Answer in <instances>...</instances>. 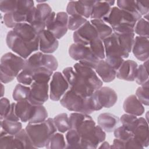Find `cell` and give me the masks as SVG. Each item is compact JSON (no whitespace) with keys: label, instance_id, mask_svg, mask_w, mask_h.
I'll use <instances>...</instances> for the list:
<instances>
[{"label":"cell","instance_id":"cell-1","mask_svg":"<svg viewBox=\"0 0 149 149\" xmlns=\"http://www.w3.org/2000/svg\"><path fill=\"white\" fill-rule=\"evenodd\" d=\"M70 129L76 130L81 136V148H97L105 141V132L88 114L73 112L69 116Z\"/></svg>","mask_w":149,"mask_h":149},{"label":"cell","instance_id":"cell-2","mask_svg":"<svg viewBox=\"0 0 149 149\" xmlns=\"http://www.w3.org/2000/svg\"><path fill=\"white\" fill-rule=\"evenodd\" d=\"M25 129L36 148L45 147L49 137L57 131L54 119L51 118L39 123H29Z\"/></svg>","mask_w":149,"mask_h":149},{"label":"cell","instance_id":"cell-3","mask_svg":"<svg viewBox=\"0 0 149 149\" xmlns=\"http://www.w3.org/2000/svg\"><path fill=\"white\" fill-rule=\"evenodd\" d=\"M25 59L12 52L3 54L0 62V80L2 83H8L16 77L23 70Z\"/></svg>","mask_w":149,"mask_h":149},{"label":"cell","instance_id":"cell-4","mask_svg":"<svg viewBox=\"0 0 149 149\" xmlns=\"http://www.w3.org/2000/svg\"><path fill=\"white\" fill-rule=\"evenodd\" d=\"M59 101L61 105L70 111L88 115L95 111L91 95L84 97L70 89Z\"/></svg>","mask_w":149,"mask_h":149},{"label":"cell","instance_id":"cell-5","mask_svg":"<svg viewBox=\"0 0 149 149\" xmlns=\"http://www.w3.org/2000/svg\"><path fill=\"white\" fill-rule=\"evenodd\" d=\"M102 41L105 48V61L117 71L125 61L124 59L127 58L129 54L122 51L118 44L116 35L113 32Z\"/></svg>","mask_w":149,"mask_h":149},{"label":"cell","instance_id":"cell-6","mask_svg":"<svg viewBox=\"0 0 149 149\" xmlns=\"http://www.w3.org/2000/svg\"><path fill=\"white\" fill-rule=\"evenodd\" d=\"M6 42L8 48L24 59L39 49V43H29L25 41L13 30L8 32Z\"/></svg>","mask_w":149,"mask_h":149},{"label":"cell","instance_id":"cell-7","mask_svg":"<svg viewBox=\"0 0 149 149\" xmlns=\"http://www.w3.org/2000/svg\"><path fill=\"white\" fill-rule=\"evenodd\" d=\"M34 7V2L30 0L17 1L16 9L10 13L5 14L3 22L6 27L13 29L15 26L21 23H27L28 16Z\"/></svg>","mask_w":149,"mask_h":149},{"label":"cell","instance_id":"cell-8","mask_svg":"<svg viewBox=\"0 0 149 149\" xmlns=\"http://www.w3.org/2000/svg\"><path fill=\"white\" fill-rule=\"evenodd\" d=\"M62 74L69 84V89L79 95L87 97L95 91L94 89L75 71L73 67L65 68L62 71Z\"/></svg>","mask_w":149,"mask_h":149},{"label":"cell","instance_id":"cell-9","mask_svg":"<svg viewBox=\"0 0 149 149\" xmlns=\"http://www.w3.org/2000/svg\"><path fill=\"white\" fill-rule=\"evenodd\" d=\"M95 111L102 108H109L113 107L118 101L116 91L109 87H101L91 95Z\"/></svg>","mask_w":149,"mask_h":149},{"label":"cell","instance_id":"cell-10","mask_svg":"<svg viewBox=\"0 0 149 149\" xmlns=\"http://www.w3.org/2000/svg\"><path fill=\"white\" fill-rule=\"evenodd\" d=\"M69 55L74 61L94 69L100 59L95 56L88 46L73 43L69 48Z\"/></svg>","mask_w":149,"mask_h":149},{"label":"cell","instance_id":"cell-11","mask_svg":"<svg viewBox=\"0 0 149 149\" xmlns=\"http://www.w3.org/2000/svg\"><path fill=\"white\" fill-rule=\"evenodd\" d=\"M68 15L65 12H59L56 14L52 12L45 22L46 29L58 40L61 39L68 31Z\"/></svg>","mask_w":149,"mask_h":149},{"label":"cell","instance_id":"cell-12","mask_svg":"<svg viewBox=\"0 0 149 149\" xmlns=\"http://www.w3.org/2000/svg\"><path fill=\"white\" fill-rule=\"evenodd\" d=\"M102 20L112 29L125 23L135 25L137 22L136 19L132 15L117 6L112 7L109 14Z\"/></svg>","mask_w":149,"mask_h":149},{"label":"cell","instance_id":"cell-13","mask_svg":"<svg viewBox=\"0 0 149 149\" xmlns=\"http://www.w3.org/2000/svg\"><path fill=\"white\" fill-rule=\"evenodd\" d=\"M68 89L69 84L62 73L54 72L49 85L50 99L54 101H59Z\"/></svg>","mask_w":149,"mask_h":149},{"label":"cell","instance_id":"cell-14","mask_svg":"<svg viewBox=\"0 0 149 149\" xmlns=\"http://www.w3.org/2000/svg\"><path fill=\"white\" fill-rule=\"evenodd\" d=\"M98 37L97 31L88 20L81 27L74 31L73 34L74 43L85 46H88L92 41Z\"/></svg>","mask_w":149,"mask_h":149},{"label":"cell","instance_id":"cell-15","mask_svg":"<svg viewBox=\"0 0 149 149\" xmlns=\"http://www.w3.org/2000/svg\"><path fill=\"white\" fill-rule=\"evenodd\" d=\"M48 83L33 81L30 85V92L28 100L34 105H42L48 99Z\"/></svg>","mask_w":149,"mask_h":149},{"label":"cell","instance_id":"cell-16","mask_svg":"<svg viewBox=\"0 0 149 149\" xmlns=\"http://www.w3.org/2000/svg\"><path fill=\"white\" fill-rule=\"evenodd\" d=\"M73 68L95 91L98 90L102 86L103 81L100 79L93 68L79 62L74 65Z\"/></svg>","mask_w":149,"mask_h":149},{"label":"cell","instance_id":"cell-17","mask_svg":"<svg viewBox=\"0 0 149 149\" xmlns=\"http://www.w3.org/2000/svg\"><path fill=\"white\" fill-rule=\"evenodd\" d=\"M95 1H71L66 6V13L70 16L79 15L86 19L90 17Z\"/></svg>","mask_w":149,"mask_h":149},{"label":"cell","instance_id":"cell-18","mask_svg":"<svg viewBox=\"0 0 149 149\" xmlns=\"http://www.w3.org/2000/svg\"><path fill=\"white\" fill-rule=\"evenodd\" d=\"M39 50L44 54H52L58 48L59 42L54 34L47 29L38 34Z\"/></svg>","mask_w":149,"mask_h":149},{"label":"cell","instance_id":"cell-19","mask_svg":"<svg viewBox=\"0 0 149 149\" xmlns=\"http://www.w3.org/2000/svg\"><path fill=\"white\" fill-rule=\"evenodd\" d=\"M132 51L134 56L139 61L145 62L149 57V40L148 38L136 36Z\"/></svg>","mask_w":149,"mask_h":149},{"label":"cell","instance_id":"cell-20","mask_svg":"<svg viewBox=\"0 0 149 149\" xmlns=\"http://www.w3.org/2000/svg\"><path fill=\"white\" fill-rule=\"evenodd\" d=\"M12 30L25 41L29 43H39L38 34L29 23H18Z\"/></svg>","mask_w":149,"mask_h":149},{"label":"cell","instance_id":"cell-21","mask_svg":"<svg viewBox=\"0 0 149 149\" xmlns=\"http://www.w3.org/2000/svg\"><path fill=\"white\" fill-rule=\"evenodd\" d=\"M134 138L142 146L146 147L149 144V129L147 120L143 118H138V122L132 132Z\"/></svg>","mask_w":149,"mask_h":149},{"label":"cell","instance_id":"cell-22","mask_svg":"<svg viewBox=\"0 0 149 149\" xmlns=\"http://www.w3.org/2000/svg\"><path fill=\"white\" fill-rule=\"evenodd\" d=\"M138 68L137 63L133 60L124 61L116 71V77L120 79L129 81L134 80Z\"/></svg>","mask_w":149,"mask_h":149},{"label":"cell","instance_id":"cell-23","mask_svg":"<svg viewBox=\"0 0 149 149\" xmlns=\"http://www.w3.org/2000/svg\"><path fill=\"white\" fill-rule=\"evenodd\" d=\"M36 105L31 104L28 100L17 101L15 105V111L20 121L29 122L32 119Z\"/></svg>","mask_w":149,"mask_h":149},{"label":"cell","instance_id":"cell-24","mask_svg":"<svg viewBox=\"0 0 149 149\" xmlns=\"http://www.w3.org/2000/svg\"><path fill=\"white\" fill-rule=\"evenodd\" d=\"M115 3V1H95L90 18L102 20L109 14Z\"/></svg>","mask_w":149,"mask_h":149},{"label":"cell","instance_id":"cell-25","mask_svg":"<svg viewBox=\"0 0 149 149\" xmlns=\"http://www.w3.org/2000/svg\"><path fill=\"white\" fill-rule=\"evenodd\" d=\"M94 70L100 79L105 83L112 81L116 76V70L112 68L105 59L100 60Z\"/></svg>","mask_w":149,"mask_h":149},{"label":"cell","instance_id":"cell-26","mask_svg":"<svg viewBox=\"0 0 149 149\" xmlns=\"http://www.w3.org/2000/svg\"><path fill=\"white\" fill-rule=\"evenodd\" d=\"M123 108L126 113L136 116H141L145 111L144 105L139 101L135 95H130L125 100Z\"/></svg>","mask_w":149,"mask_h":149},{"label":"cell","instance_id":"cell-27","mask_svg":"<svg viewBox=\"0 0 149 149\" xmlns=\"http://www.w3.org/2000/svg\"><path fill=\"white\" fill-rule=\"evenodd\" d=\"M98 125L106 132H113L118 125L119 119L116 115L109 113H102L97 118Z\"/></svg>","mask_w":149,"mask_h":149},{"label":"cell","instance_id":"cell-28","mask_svg":"<svg viewBox=\"0 0 149 149\" xmlns=\"http://www.w3.org/2000/svg\"><path fill=\"white\" fill-rule=\"evenodd\" d=\"M24 148L20 141L13 135L8 134L1 129L0 133V149Z\"/></svg>","mask_w":149,"mask_h":149},{"label":"cell","instance_id":"cell-29","mask_svg":"<svg viewBox=\"0 0 149 149\" xmlns=\"http://www.w3.org/2000/svg\"><path fill=\"white\" fill-rule=\"evenodd\" d=\"M117 37L118 44L123 52L129 54L132 51L133 45L135 34L134 33H115Z\"/></svg>","mask_w":149,"mask_h":149},{"label":"cell","instance_id":"cell-30","mask_svg":"<svg viewBox=\"0 0 149 149\" xmlns=\"http://www.w3.org/2000/svg\"><path fill=\"white\" fill-rule=\"evenodd\" d=\"M90 22L95 28L97 32L98 37L101 40L103 41L112 34V29L102 20L91 19Z\"/></svg>","mask_w":149,"mask_h":149},{"label":"cell","instance_id":"cell-31","mask_svg":"<svg viewBox=\"0 0 149 149\" xmlns=\"http://www.w3.org/2000/svg\"><path fill=\"white\" fill-rule=\"evenodd\" d=\"M116 3L117 7L132 15L137 21L142 17V16L137 10L136 1L119 0L116 1Z\"/></svg>","mask_w":149,"mask_h":149},{"label":"cell","instance_id":"cell-32","mask_svg":"<svg viewBox=\"0 0 149 149\" xmlns=\"http://www.w3.org/2000/svg\"><path fill=\"white\" fill-rule=\"evenodd\" d=\"M47 149H61L66 148V142L62 133H55L52 134L45 145Z\"/></svg>","mask_w":149,"mask_h":149},{"label":"cell","instance_id":"cell-33","mask_svg":"<svg viewBox=\"0 0 149 149\" xmlns=\"http://www.w3.org/2000/svg\"><path fill=\"white\" fill-rule=\"evenodd\" d=\"M66 142V148H81V136L79 132L73 129H70L66 132L65 136Z\"/></svg>","mask_w":149,"mask_h":149},{"label":"cell","instance_id":"cell-34","mask_svg":"<svg viewBox=\"0 0 149 149\" xmlns=\"http://www.w3.org/2000/svg\"><path fill=\"white\" fill-rule=\"evenodd\" d=\"M42 54L43 53L41 52H37L26 59L23 69L27 70L33 73L36 69L42 67L41 58Z\"/></svg>","mask_w":149,"mask_h":149},{"label":"cell","instance_id":"cell-35","mask_svg":"<svg viewBox=\"0 0 149 149\" xmlns=\"http://www.w3.org/2000/svg\"><path fill=\"white\" fill-rule=\"evenodd\" d=\"M1 129L8 134L15 136L22 129V124L19 121L1 119Z\"/></svg>","mask_w":149,"mask_h":149},{"label":"cell","instance_id":"cell-36","mask_svg":"<svg viewBox=\"0 0 149 149\" xmlns=\"http://www.w3.org/2000/svg\"><path fill=\"white\" fill-rule=\"evenodd\" d=\"M53 73V71L45 67L38 68L33 72V81L48 83Z\"/></svg>","mask_w":149,"mask_h":149},{"label":"cell","instance_id":"cell-37","mask_svg":"<svg viewBox=\"0 0 149 149\" xmlns=\"http://www.w3.org/2000/svg\"><path fill=\"white\" fill-rule=\"evenodd\" d=\"M53 119L56 129L60 133H66L70 129L69 119L67 113H59L56 115Z\"/></svg>","mask_w":149,"mask_h":149},{"label":"cell","instance_id":"cell-38","mask_svg":"<svg viewBox=\"0 0 149 149\" xmlns=\"http://www.w3.org/2000/svg\"><path fill=\"white\" fill-rule=\"evenodd\" d=\"M88 47L93 55L98 59H105V54L103 41L99 37L92 41Z\"/></svg>","mask_w":149,"mask_h":149},{"label":"cell","instance_id":"cell-39","mask_svg":"<svg viewBox=\"0 0 149 149\" xmlns=\"http://www.w3.org/2000/svg\"><path fill=\"white\" fill-rule=\"evenodd\" d=\"M30 92V87L20 83L17 84L13 91V99L17 102L27 100L29 98Z\"/></svg>","mask_w":149,"mask_h":149},{"label":"cell","instance_id":"cell-40","mask_svg":"<svg viewBox=\"0 0 149 149\" xmlns=\"http://www.w3.org/2000/svg\"><path fill=\"white\" fill-rule=\"evenodd\" d=\"M148 63V60H147L143 64L140 65L137 68L134 80H136V82L140 86H143L149 83Z\"/></svg>","mask_w":149,"mask_h":149},{"label":"cell","instance_id":"cell-41","mask_svg":"<svg viewBox=\"0 0 149 149\" xmlns=\"http://www.w3.org/2000/svg\"><path fill=\"white\" fill-rule=\"evenodd\" d=\"M135 95L143 105L148 106L149 104V83L138 87Z\"/></svg>","mask_w":149,"mask_h":149},{"label":"cell","instance_id":"cell-42","mask_svg":"<svg viewBox=\"0 0 149 149\" xmlns=\"http://www.w3.org/2000/svg\"><path fill=\"white\" fill-rule=\"evenodd\" d=\"M48 118V112L42 105H36V109L32 119L29 123H39L45 121Z\"/></svg>","mask_w":149,"mask_h":149},{"label":"cell","instance_id":"cell-43","mask_svg":"<svg viewBox=\"0 0 149 149\" xmlns=\"http://www.w3.org/2000/svg\"><path fill=\"white\" fill-rule=\"evenodd\" d=\"M149 27L148 22L145 19L141 17L138 20L134 26V33L139 35V36L149 37Z\"/></svg>","mask_w":149,"mask_h":149},{"label":"cell","instance_id":"cell-44","mask_svg":"<svg viewBox=\"0 0 149 149\" xmlns=\"http://www.w3.org/2000/svg\"><path fill=\"white\" fill-rule=\"evenodd\" d=\"M42 67H45L52 71H55L58 66L56 58L51 54H42L41 58Z\"/></svg>","mask_w":149,"mask_h":149},{"label":"cell","instance_id":"cell-45","mask_svg":"<svg viewBox=\"0 0 149 149\" xmlns=\"http://www.w3.org/2000/svg\"><path fill=\"white\" fill-rule=\"evenodd\" d=\"M87 21V19L79 15L69 16L68 23V29L72 31H76L85 24Z\"/></svg>","mask_w":149,"mask_h":149},{"label":"cell","instance_id":"cell-46","mask_svg":"<svg viewBox=\"0 0 149 149\" xmlns=\"http://www.w3.org/2000/svg\"><path fill=\"white\" fill-rule=\"evenodd\" d=\"M120 121L122 126L132 132L138 122V118L135 115L126 113L121 116Z\"/></svg>","mask_w":149,"mask_h":149},{"label":"cell","instance_id":"cell-47","mask_svg":"<svg viewBox=\"0 0 149 149\" xmlns=\"http://www.w3.org/2000/svg\"><path fill=\"white\" fill-rule=\"evenodd\" d=\"M14 136L20 141L24 148H36L25 129H22Z\"/></svg>","mask_w":149,"mask_h":149},{"label":"cell","instance_id":"cell-48","mask_svg":"<svg viewBox=\"0 0 149 149\" xmlns=\"http://www.w3.org/2000/svg\"><path fill=\"white\" fill-rule=\"evenodd\" d=\"M113 134L115 138L126 142L133 137V133L123 126H119L113 130Z\"/></svg>","mask_w":149,"mask_h":149},{"label":"cell","instance_id":"cell-49","mask_svg":"<svg viewBox=\"0 0 149 149\" xmlns=\"http://www.w3.org/2000/svg\"><path fill=\"white\" fill-rule=\"evenodd\" d=\"M17 81L23 85L30 86L33 82V73L27 70L23 69L16 77Z\"/></svg>","mask_w":149,"mask_h":149},{"label":"cell","instance_id":"cell-50","mask_svg":"<svg viewBox=\"0 0 149 149\" xmlns=\"http://www.w3.org/2000/svg\"><path fill=\"white\" fill-rule=\"evenodd\" d=\"M17 6V1L16 0H1L0 1V10L6 13L14 12Z\"/></svg>","mask_w":149,"mask_h":149},{"label":"cell","instance_id":"cell-51","mask_svg":"<svg viewBox=\"0 0 149 149\" xmlns=\"http://www.w3.org/2000/svg\"><path fill=\"white\" fill-rule=\"evenodd\" d=\"M10 101L6 97H1L0 100V120L3 119L11 108Z\"/></svg>","mask_w":149,"mask_h":149},{"label":"cell","instance_id":"cell-52","mask_svg":"<svg viewBox=\"0 0 149 149\" xmlns=\"http://www.w3.org/2000/svg\"><path fill=\"white\" fill-rule=\"evenodd\" d=\"M136 4L137 10L141 16L148 15L149 11V1H136Z\"/></svg>","mask_w":149,"mask_h":149},{"label":"cell","instance_id":"cell-53","mask_svg":"<svg viewBox=\"0 0 149 149\" xmlns=\"http://www.w3.org/2000/svg\"><path fill=\"white\" fill-rule=\"evenodd\" d=\"M15 102L12 103L11 105V108L7 114L6 116L4 118L6 120H13V121H20L19 118L17 116L16 111H15Z\"/></svg>","mask_w":149,"mask_h":149},{"label":"cell","instance_id":"cell-54","mask_svg":"<svg viewBox=\"0 0 149 149\" xmlns=\"http://www.w3.org/2000/svg\"><path fill=\"white\" fill-rule=\"evenodd\" d=\"M125 148H143V147L133 137L125 142Z\"/></svg>","mask_w":149,"mask_h":149},{"label":"cell","instance_id":"cell-55","mask_svg":"<svg viewBox=\"0 0 149 149\" xmlns=\"http://www.w3.org/2000/svg\"><path fill=\"white\" fill-rule=\"evenodd\" d=\"M125 142L115 138L112 143V146H111L110 148H125Z\"/></svg>","mask_w":149,"mask_h":149},{"label":"cell","instance_id":"cell-56","mask_svg":"<svg viewBox=\"0 0 149 149\" xmlns=\"http://www.w3.org/2000/svg\"><path fill=\"white\" fill-rule=\"evenodd\" d=\"M110 145L109 144V143L107 141H104L103 142L101 143V145L98 147L99 148H110Z\"/></svg>","mask_w":149,"mask_h":149},{"label":"cell","instance_id":"cell-57","mask_svg":"<svg viewBox=\"0 0 149 149\" xmlns=\"http://www.w3.org/2000/svg\"><path fill=\"white\" fill-rule=\"evenodd\" d=\"M1 87H2V92H1V97H2V96H3V94H4V86H3V84L2 83H1Z\"/></svg>","mask_w":149,"mask_h":149}]
</instances>
